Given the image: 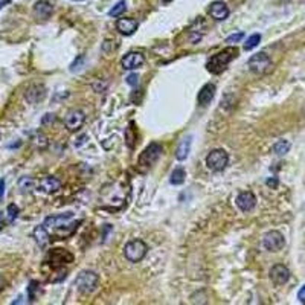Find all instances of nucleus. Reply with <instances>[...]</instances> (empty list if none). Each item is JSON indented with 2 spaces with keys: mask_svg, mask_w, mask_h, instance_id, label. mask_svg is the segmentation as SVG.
<instances>
[{
  "mask_svg": "<svg viewBox=\"0 0 305 305\" xmlns=\"http://www.w3.org/2000/svg\"><path fill=\"white\" fill-rule=\"evenodd\" d=\"M3 194H5V180L2 178L0 180V199L3 197Z\"/></svg>",
  "mask_w": 305,
  "mask_h": 305,
  "instance_id": "obj_35",
  "label": "nucleus"
},
{
  "mask_svg": "<svg viewBox=\"0 0 305 305\" xmlns=\"http://www.w3.org/2000/svg\"><path fill=\"white\" fill-rule=\"evenodd\" d=\"M19 186H20L22 191H29V189L34 188V180L31 177H22L19 180Z\"/></svg>",
  "mask_w": 305,
  "mask_h": 305,
  "instance_id": "obj_26",
  "label": "nucleus"
},
{
  "mask_svg": "<svg viewBox=\"0 0 305 305\" xmlns=\"http://www.w3.org/2000/svg\"><path fill=\"white\" fill-rule=\"evenodd\" d=\"M270 280L275 285H284L290 280V270L284 264H276L270 269Z\"/></svg>",
  "mask_w": 305,
  "mask_h": 305,
  "instance_id": "obj_11",
  "label": "nucleus"
},
{
  "mask_svg": "<svg viewBox=\"0 0 305 305\" xmlns=\"http://www.w3.org/2000/svg\"><path fill=\"white\" fill-rule=\"evenodd\" d=\"M100 282V276L98 273H95L92 270H82L75 280V285L78 288V292H81L82 295H89L96 288Z\"/></svg>",
  "mask_w": 305,
  "mask_h": 305,
  "instance_id": "obj_3",
  "label": "nucleus"
},
{
  "mask_svg": "<svg viewBox=\"0 0 305 305\" xmlns=\"http://www.w3.org/2000/svg\"><path fill=\"white\" fill-rule=\"evenodd\" d=\"M214 96H215V84H212V82H207V84H204L199 95H197V101L202 107L207 105V104H211V101L214 100Z\"/></svg>",
  "mask_w": 305,
  "mask_h": 305,
  "instance_id": "obj_16",
  "label": "nucleus"
},
{
  "mask_svg": "<svg viewBox=\"0 0 305 305\" xmlns=\"http://www.w3.org/2000/svg\"><path fill=\"white\" fill-rule=\"evenodd\" d=\"M127 9V3H126V0H119V2L108 11V16L110 17H119L121 14H124Z\"/></svg>",
  "mask_w": 305,
  "mask_h": 305,
  "instance_id": "obj_24",
  "label": "nucleus"
},
{
  "mask_svg": "<svg viewBox=\"0 0 305 305\" xmlns=\"http://www.w3.org/2000/svg\"><path fill=\"white\" fill-rule=\"evenodd\" d=\"M60 188H61V182L58 178L52 177V176L43 177L40 180V183H38V189H41L46 194H53V192H57Z\"/></svg>",
  "mask_w": 305,
  "mask_h": 305,
  "instance_id": "obj_17",
  "label": "nucleus"
},
{
  "mask_svg": "<svg viewBox=\"0 0 305 305\" xmlns=\"http://www.w3.org/2000/svg\"><path fill=\"white\" fill-rule=\"evenodd\" d=\"M162 145L157 144V142H152L142 152H141V156H139V162H137V165H139V170L142 173H145L147 170H150L152 165H154L159 157L162 156Z\"/></svg>",
  "mask_w": 305,
  "mask_h": 305,
  "instance_id": "obj_2",
  "label": "nucleus"
},
{
  "mask_svg": "<svg viewBox=\"0 0 305 305\" xmlns=\"http://www.w3.org/2000/svg\"><path fill=\"white\" fill-rule=\"evenodd\" d=\"M237 55H238V49L233 48V46H229L223 51H220L218 53L212 55V57L209 58V61L206 63L207 72H211L214 75L221 74L233 58H237Z\"/></svg>",
  "mask_w": 305,
  "mask_h": 305,
  "instance_id": "obj_1",
  "label": "nucleus"
},
{
  "mask_svg": "<svg viewBox=\"0 0 305 305\" xmlns=\"http://www.w3.org/2000/svg\"><path fill=\"white\" fill-rule=\"evenodd\" d=\"M261 41V35L259 34H254V35H251L247 38V41L244 43V49L246 51H252L254 48H256L258 46V43Z\"/></svg>",
  "mask_w": 305,
  "mask_h": 305,
  "instance_id": "obj_25",
  "label": "nucleus"
},
{
  "mask_svg": "<svg viewBox=\"0 0 305 305\" xmlns=\"http://www.w3.org/2000/svg\"><path fill=\"white\" fill-rule=\"evenodd\" d=\"M34 238H35V241H37V244L40 246V247H45L48 243H49V232H48V229H46V226L45 225H41V226H37L35 229H34Z\"/></svg>",
  "mask_w": 305,
  "mask_h": 305,
  "instance_id": "obj_20",
  "label": "nucleus"
},
{
  "mask_svg": "<svg viewBox=\"0 0 305 305\" xmlns=\"http://www.w3.org/2000/svg\"><path fill=\"white\" fill-rule=\"evenodd\" d=\"M84 121H86V115L81 110H71L64 119V126L69 131H76L82 127Z\"/></svg>",
  "mask_w": 305,
  "mask_h": 305,
  "instance_id": "obj_8",
  "label": "nucleus"
},
{
  "mask_svg": "<svg viewBox=\"0 0 305 305\" xmlns=\"http://www.w3.org/2000/svg\"><path fill=\"white\" fill-rule=\"evenodd\" d=\"M37 287H38V282H37V281H31L29 287H27V293H29V299H31V301H34V299H35L34 292H35V288H37Z\"/></svg>",
  "mask_w": 305,
  "mask_h": 305,
  "instance_id": "obj_30",
  "label": "nucleus"
},
{
  "mask_svg": "<svg viewBox=\"0 0 305 305\" xmlns=\"http://www.w3.org/2000/svg\"><path fill=\"white\" fill-rule=\"evenodd\" d=\"M148 247L142 240H131L124 247V256L130 262H139L147 255Z\"/></svg>",
  "mask_w": 305,
  "mask_h": 305,
  "instance_id": "obj_6",
  "label": "nucleus"
},
{
  "mask_svg": "<svg viewBox=\"0 0 305 305\" xmlns=\"http://www.w3.org/2000/svg\"><path fill=\"white\" fill-rule=\"evenodd\" d=\"M0 229H2V223H0Z\"/></svg>",
  "mask_w": 305,
  "mask_h": 305,
  "instance_id": "obj_40",
  "label": "nucleus"
},
{
  "mask_svg": "<svg viewBox=\"0 0 305 305\" xmlns=\"http://www.w3.org/2000/svg\"><path fill=\"white\" fill-rule=\"evenodd\" d=\"M17 215H19V207L16 204H9L8 209H6V218H8L9 223H12V221L17 218Z\"/></svg>",
  "mask_w": 305,
  "mask_h": 305,
  "instance_id": "obj_27",
  "label": "nucleus"
},
{
  "mask_svg": "<svg viewBox=\"0 0 305 305\" xmlns=\"http://www.w3.org/2000/svg\"><path fill=\"white\" fill-rule=\"evenodd\" d=\"M144 63H145V58L141 52H128L126 57L121 60V64L126 71H134V69L141 67Z\"/></svg>",
  "mask_w": 305,
  "mask_h": 305,
  "instance_id": "obj_12",
  "label": "nucleus"
},
{
  "mask_svg": "<svg viewBox=\"0 0 305 305\" xmlns=\"http://www.w3.org/2000/svg\"><path fill=\"white\" fill-rule=\"evenodd\" d=\"M84 139H86V134H82V136H81V137H79V139H78V141H79V142H76V144H75V145H76V147H79V145H81V144H82V142H84Z\"/></svg>",
  "mask_w": 305,
  "mask_h": 305,
  "instance_id": "obj_36",
  "label": "nucleus"
},
{
  "mask_svg": "<svg viewBox=\"0 0 305 305\" xmlns=\"http://www.w3.org/2000/svg\"><path fill=\"white\" fill-rule=\"evenodd\" d=\"M262 244H264V247L269 252H280L285 246V238L278 230H269L264 235V238H262Z\"/></svg>",
  "mask_w": 305,
  "mask_h": 305,
  "instance_id": "obj_7",
  "label": "nucleus"
},
{
  "mask_svg": "<svg viewBox=\"0 0 305 305\" xmlns=\"http://www.w3.org/2000/svg\"><path fill=\"white\" fill-rule=\"evenodd\" d=\"M272 60L266 52H258L255 55H252L247 61V67L249 71L254 72L255 75H264L267 72L272 71Z\"/></svg>",
  "mask_w": 305,
  "mask_h": 305,
  "instance_id": "obj_4",
  "label": "nucleus"
},
{
  "mask_svg": "<svg viewBox=\"0 0 305 305\" xmlns=\"http://www.w3.org/2000/svg\"><path fill=\"white\" fill-rule=\"evenodd\" d=\"M127 82H128L130 86H137V82H139V78H137L136 74H131V75L127 76Z\"/></svg>",
  "mask_w": 305,
  "mask_h": 305,
  "instance_id": "obj_32",
  "label": "nucleus"
},
{
  "mask_svg": "<svg viewBox=\"0 0 305 305\" xmlns=\"http://www.w3.org/2000/svg\"><path fill=\"white\" fill-rule=\"evenodd\" d=\"M191 144H192V136H186L185 139L180 141L177 150H176V159L177 160H185L191 151Z\"/></svg>",
  "mask_w": 305,
  "mask_h": 305,
  "instance_id": "obj_19",
  "label": "nucleus"
},
{
  "mask_svg": "<svg viewBox=\"0 0 305 305\" xmlns=\"http://www.w3.org/2000/svg\"><path fill=\"white\" fill-rule=\"evenodd\" d=\"M272 150H273L275 154L284 156L285 152H288V150H290V142H288V141H284V139H280L278 142H276V144L273 145Z\"/></svg>",
  "mask_w": 305,
  "mask_h": 305,
  "instance_id": "obj_23",
  "label": "nucleus"
},
{
  "mask_svg": "<svg viewBox=\"0 0 305 305\" xmlns=\"http://www.w3.org/2000/svg\"><path fill=\"white\" fill-rule=\"evenodd\" d=\"M209 14L214 20L221 22V20H226L229 17V8L223 0H215V2H212L209 6Z\"/></svg>",
  "mask_w": 305,
  "mask_h": 305,
  "instance_id": "obj_13",
  "label": "nucleus"
},
{
  "mask_svg": "<svg viewBox=\"0 0 305 305\" xmlns=\"http://www.w3.org/2000/svg\"><path fill=\"white\" fill-rule=\"evenodd\" d=\"M74 218V212H66V214H60V215H52V217H48L45 220V226L46 229H61V228H66L67 223Z\"/></svg>",
  "mask_w": 305,
  "mask_h": 305,
  "instance_id": "obj_10",
  "label": "nucleus"
},
{
  "mask_svg": "<svg viewBox=\"0 0 305 305\" xmlns=\"http://www.w3.org/2000/svg\"><path fill=\"white\" fill-rule=\"evenodd\" d=\"M52 122H55V115L53 113H46L43 116V119H41V124H43V126H48V124H52Z\"/></svg>",
  "mask_w": 305,
  "mask_h": 305,
  "instance_id": "obj_31",
  "label": "nucleus"
},
{
  "mask_svg": "<svg viewBox=\"0 0 305 305\" xmlns=\"http://www.w3.org/2000/svg\"><path fill=\"white\" fill-rule=\"evenodd\" d=\"M67 255H71V254H67L66 251H63V249H55V251L51 254V261L52 262H57L58 266H61V264H66V262H71L72 259H66L64 256H67Z\"/></svg>",
  "mask_w": 305,
  "mask_h": 305,
  "instance_id": "obj_21",
  "label": "nucleus"
},
{
  "mask_svg": "<svg viewBox=\"0 0 305 305\" xmlns=\"http://www.w3.org/2000/svg\"><path fill=\"white\" fill-rule=\"evenodd\" d=\"M137 26H139V23H137V20L134 19H119L116 22V29L119 31V34L122 35H133L136 31H137Z\"/></svg>",
  "mask_w": 305,
  "mask_h": 305,
  "instance_id": "obj_14",
  "label": "nucleus"
},
{
  "mask_svg": "<svg viewBox=\"0 0 305 305\" xmlns=\"http://www.w3.org/2000/svg\"><path fill=\"white\" fill-rule=\"evenodd\" d=\"M52 5L48 2V0H38L34 5V14L37 19H41V20H46L52 16Z\"/></svg>",
  "mask_w": 305,
  "mask_h": 305,
  "instance_id": "obj_18",
  "label": "nucleus"
},
{
  "mask_svg": "<svg viewBox=\"0 0 305 305\" xmlns=\"http://www.w3.org/2000/svg\"><path fill=\"white\" fill-rule=\"evenodd\" d=\"M9 2V0H2V2H0V9H2L3 8V5H6Z\"/></svg>",
  "mask_w": 305,
  "mask_h": 305,
  "instance_id": "obj_37",
  "label": "nucleus"
},
{
  "mask_svg": "<svg viewBox=\"0 0 305 305\" xmlns=\"http://www.w3.org/2000/svg\"><path fill=\"white\" fill-rule=\"evenodd\" d=\"M298 299H299L302 304H305V285H302L301 290L298 292Z\"/></svg>",
  "mask_w": 305,
  "mask_h": 305,
  "instance_id": "obj_33",
  "label": "nucleus"
},
{
  "mask_svg": "<svg viewBox=\"0 0 305 305\" xmlns=\"http://www.w3.org/2000/svg\"><path fill=\"white\" fill-rule=\"evenodd\" d=\"M266 183H267V186H270V188H276V186H278V178H275V177H273V178H269Z\"/></svg>",
  "mask_w": 305,
  "mask_h": 305,
  "instance_id": "obj_34",
  "label": "nucleus"
},
{
  "mask_svg": "<svg viewBox=\"0 0 305 305\" xmlns=\"http://www.w3.org/2000/svg\"><path fill=\"white\" fill-rule=\"evenodd\" d=\"M244 38V34L243 32H238V34H232L226 38V43L229 45H233V43H238V41H241Z\"/></svg>",
  "mask_w": 305,
  "mask_h": 305,
  "instance_id": "obj_28",
  "label": "nucleus"
},
{
  "mask_svg": "<svg viewBox=\"0 0 305 305\" xmlns=\"http://www.w3.org/2000/svg\"><path fill=\"white\" fill-rule=\"evenodd\" d=\"M45 95H46V89L45 86H41V84H34L31 87H27L26 89V93H25V98L27 102H31V104H35L38 101H41L45 98Z\"/></svg>",
  "mask_w": 305,
  "mask_h": 305,
  "instance_id": "obj_15",
  "label": "nucleus"
},
{
  "mask_svg": "<svg viewBox=\"0 0 305 305\" xmlns=\"http://www.w3.org/2000/svg\"><path fill=\"white\" fill-rule=\"evenodd\" d=\"M163 2H166V3H168V2H171V0H163Z\"/></svg>",
  "mask_w": 305,
  "mask_h": 305,
  "instance_id": "obj_39",
  "label": "nucleus"
},
{
  "mask_svg": "<svg viewBox=\"0 0 305 305\" xmlns=\"http://www.w3.org/2000/svg\"><path fill=\"white\" fill-rule=\"evenodd\" d=\"M235 204L238 206V209L243 212H251L254 207L256 206V197L255 194L251 191H244L238 194V197L235 199Z\"/></svg>",
  "mask_w": 305,
  "mask_h": 305,
  "instance_id": "obj_9",
  "label": "nucleus"
},
{
  "mask_svg": "<svg viewBox=\"0 0 305 305\" xmlns=\"http://www.w3.org/2000/svg\"><path fill=\"white\" fill-rule=\"evenodd\" d=\"M84 64V57H82V55H79L78 57V60H75L74 63H72V66H71V71L72 72H75V71H79L81 69V66Z\"/></svg>",
  "mask_w": 305,
  "mask_h": 305,
  "instance_id": "obj_29",
  "label": "nucleus"
},
{
  "mask_svg": "<svg viewBox=\"0 0 305 305\" xmlns=\"http://www.w3.org/2000/svg\"><path fill=\"white\" fill-rule=\"evenodd\" d=\"M74 2H84V0H74Z\"/></svg>",
  "mask_w": 305,
  "mask_h": 305,
  "instance_id": "obj_38",
  "label": "nucleus"
},
{
  "mask_svg": "<svg viewBox=\"0 0 305 305\" xmlns=\"http://www.w3.org/2000/svg\"><path fill=\"white\" fill-rule=\"evenodd\" d=\"M228 163H229V156L223 148H215L206 156L207 168L214 173H221L228 166Z\"/></svg>",
  "mask_w": 305,
  "mask_h": 305,
  "instance_id": "obj_5",
  "label": "nucleus"
},
{
  "mask_svg": "<svg viewBox=\"0 0 305 305\" xmlns=\"http://www.w3.org/2000/svg\"><path fill=\"white\" fill-rule=\"evenodd\" d=\"M185 177H186L185 170L182 168V166H178V168H176V170L171 173L170 182H171L173 185H182V183L185 182Z\"/></svg>",
  "mask_w": 305,
  "mask_h": 305,
  "instance_id": "obj_22",
  "label": "nucleus"
}]
</instances>
